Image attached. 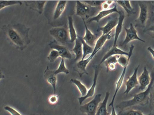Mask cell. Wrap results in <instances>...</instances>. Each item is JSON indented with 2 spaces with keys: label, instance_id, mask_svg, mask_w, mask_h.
Returning <instances> with one entry per match:
<instances>
[{
  "label": "cell",
  "instance_id": "4dcf8cb0",
  "mask_svg": "<svg viewBox=\"0 0 154 115\" xmlns=\"http://www.w3.org/2000/svg\"><path fill=\"white\" fill-rule=\"evenodd\" d=\"M22 2L20 1H0V10H1L4 8L11 6L22 4Z\"/></svg>",
  "mask_w": 154,
  "mask_h": 115
},
{
  "label": "cell",
  "instance_id": "d4e9b609",
  "mask_svg": "<svg viewBox=\"0 0 154 115\" xmlns=\"http://www.w3.org/2000/svg\"><path fill=\"white\" fill-rule=\"evenodd\" d=\"M115 1L125 10L128 16L135 13L134 11V9L131 6L130 1Z\"/></svg>",
  "mask_w": 154,
  "mask_h": 115
},
{
  "label": "cell",
  "instance_id": "4fadbf2b",
  "mask_svg": "<svg viewBox=\"0 0 154 115\" xmlns=\"http://www.w3.org/2000/svg\"><path fill=\"white\" fill-rule=\"evenodd\" d=\"M46 1H25L26 5L31 9L41 14L43 11Z\"/></svg>",
  "mask_w": 154,
  "mask_h": 115
},
{
  "label": "cell",
  "instance_id": "9c48e42d",
  "mask_svg": "<svg viewBox=\"0 0 154 115\" xmlns=\"http://www.w3.org/2000/svg\"><path fill=\"white\" fill-rule=\"evenodd\" d=\"M48 45L51 49H54L57 51L61 58L71 59L72 55L71 53L64 45L59 43L55 40L50 42Z\"/></svg>",
  "mask_w": 154,
  "mask_h": 115
},
{
  "label": "cell",
  "instance_id": "d590c367",
  "mask_svg": "<svg viewBox=\"0 0 154 115\" xmlns=\"http://www.w3.org/2000/svg\"><path fill=\"white\" fill-rule=\"evenodd\" d=\"M115 1H105L102 4L101 6L103 10L109 9L108 7L115 2Z\"/></svg>",
  "mask_w": 154,
  "mask_h": 115
},
{
  "label": "cell",
  "instance_id": "3957f363",
  "mask_svg": "<svg viewBox=\"0 0 154 115\" xmlns=\"http://www.w3.org/2000/svg\"><path fill=\"white\" fill-rule=\"evenodd\" d=\"M140 8L138 18L135 21V27L144 28L146 27L147 22L152 16L154 12V6L150 1H138Z\"/></svg>",
  "mask_w": 154,
  "mask_h": 115
},
{
  "label": "cell",
  "instance_id": "7a4b0ae2",
  "mask_svg": "<svg viewBox=\"0 0 154 115\" xmlns=\"http://www.w3.org/2000/svg\"><path fill=\"white\" fill-rule=\"evenodd\" d=\"M150 75L151 81L146 90L134 94L130 99L121 102L116 105V108L122 110L134 106H144L147 104L149 102L151 89L154 82V66Z\"/></svg>",
  "mask_w": 154,
  "mask_h": 115
},
{
  "label": "cell",
  "instance_id": "277c9868",
  "mask_svg": "<svg viewBox=\"0 0 154 115\" xmlns=\"http://www.w3.org/2000/svg\"><path fill=\"white\" fill-rule=\"evenodd\" d=\"M49 33L56 41L64 45L70 42L68 29L64 26L54 27L49 30Z\"/></svg>",
  "mask_w": 154,
  "mask_h": 115
},
{
  "label": "cell",
  "instance_id": "836d02e7",
  "mask_svg": "<svg viewBox=\"0 0 154 115\" xmlns=\"http://www.w3.org/2000/svg\"><path fill=\"white\" fill-rule=\"evenodd\" d=\"M149 102L150 111H152L154 109V82L150 92Z\"/></svg>",
  "mask_w": 154,
  "mask_h": 115
},
{
  "label": "cell",
  "instance_id": "d6986e66",
  "mask_svg": "<svg viewBox=\"0 0 154 115\" xmlns=\"http://www.w3.org/2000/svg\"><path fill=\"white\" fill-rule=\"evenodd\" d=\"M67 3L66 1H57L53 15V19H58L64 11Z\"/></svg>",
  "mask_w": 154,
  "mask_h": 115
},
{
  "label": "cell",
  "instance_id": "f1b7e54d",
  "mask_svg": "<svg viewBox=\"0 0 154 115\" xmlns=\"http://www.w3.org/2000/svg\"><path fill=\"white\" fill-rule=\"evenodd\" d=\"M82 44L83 57L82 60L85 59L87 56L91 55L93 52L94 47L88 44L81 37Z\"/></svg>",
  "mask_w": 154,
  "mask_h": 115
},
{
  "label": "cell",
  "instance_id": "484cf974",
  "mask_svg": "<svg viewBox=\"0 0 154 115\" xmlns=\"http://www.w3.org/2000/svg\"><path fill=\"white\" fill-rule=\"evenodd\" d=\"M70 82L77 86L81 94V96H84L87 94L88 90L86 86L80 80L72 78L70 79Z\"/></svg>",
  "mask_w": 154,
  "mask_h": 115
},
{
  "label": "cell",
  "instance_id": "d6a6232c",
  "mask_svg": "<svg viewBox=\"0 0 154 115\" xmlns=\"http://www.w3.org/2000/svg\"><path fill=\"white\" fill-rule=\"evenodd\" d=\"M82 1L89 6L92 7L101 6L102 4L105 1Z\"/></svg>",
  "mask_w": 154,
  "mask_h": 115
},
{
  "label": "cell",
  "instance_id": "8fae6325",
  "mask_svg": "<svg viewBox=\"0 0 154 115\" xmlns=\"http://www.w3.org/2000/svg\"><path fill=\"white\" fill-rule=\"evenodd\" d=\"M138 79L139 85V89L142 91H144L148 87L151 81L150 74L146 66L144 67L142 72Z\"/></svg>",
  "mask_w": 154,
  "mask_h": 115
},
{
  "label": "cell",
  "instance_id": "ba28073f",
  "mask_svg": "<svg viewBox=\"0 0 154 115\" xmlns=\"http://www.w3.org/2000/svg\"><path fill=\"white\" fill-rule=\"evenodd\" d=\"M126 32L125 37L121 46H125L128 43L134 40H138L145 43V40L140 38L137 33V31L132 23H130V27L127 28L125 27Z\"/></svg>",
  "mask_w": 154,
  "mask_h": 115
},
{
  "label": "cell",
  "instance_id": "ac0fdd59",
  "mask_svg": "<svg viewBox=\"0 0 154 115\" xmlns=\"http://www.w3.org/2000/svg\"><path fill=\"white\" fill-rule=\"evenodd\" d=\"M128 53L122 50L116 46L112 47L104 56L98 65H100L106 60L112 56L116 55H125L128 56Z\"/></svg>",
  "mask_w": 154,
  "mask_h": 115
},
{
  "label": "cell",
  "instance_id": "7c38bea8",
  "mask_svg": "<svg viewBox=\"0 0 154 115\" xmlns=\"http://www.w3.org/2000/svg\"><path fill=\"white\" fill-rule=\"evenodd\" d=\"M90 9L89 6L82 1H77L76 4L75 13L77 15L84 18L89 16Z\"/></svg>",
  "mask_w": 154,
  "mask_h": 115
},
{
  "label": "cell",
  "instance_id": "83f0119b",
  "mask_svg": "<svg viewBox=\"0 0 154 115\" xmlns=\"http://www.w3.org/2000/svg\"><path fill=\"white\" fill-rule=\"evenodd\" d=\"M143 32L154 38V13Z\"/></svg>",
  "mask_w": 154,
  "mask_h": 115
},
{
  "label": "cell",
  "instance_id": "9a60e30c",
  "mask_svg": "<svg viewBox=\"0 0 154 115\" xmlns=\"http://www.w3.org/2000/svg\"><path fill=\"white\" fill-rule=\"evenodd\" d=\"M82 19L84 23L85 32L84 36L82 38L88 44L94 47L97 39V35L93 33L88 29L84 19Z\"/></svg>",
  "mask_w": 154,
  "mask_h": 115
},
{
  "label": "cell",
  "instance_id": "6da1fadb",
  "mask_svg": "<svg viewBox=\"0 0 154 115\" xmlns=\"http://www.w3.org/2000/svg\"><path fill=\"white\" fill-rule=\"evenodd\" d=\"M2 30L10 43L17 49L23 50L30 41L29 32L30 28L20 23L2 26Z\"/></svg>",
  "mask_w": 154,
  "mask_h": 115
},
{
  "label": "cell",
  "instance_id": "603a6c76",
  "mask_svg": "<svg viewBox=\"0 0 154 115\" xmlns=\"http://www.w3.org/2000/svg\"><path fill=\"white\" fill-rule=\"evenodd\" d=\"M44 73L45 75H45V76H47V81L52 87L54 90V94L56 95V85L57 82L56 76L53 74V71L49 70L48 67H47Z\"/></svg>",
  "mask_w": 154,
  "mask_h": 115
},
{
  "label": "cell",
  "instance_id": "5b68a950",
  "mask_svg": "<svg viewBox=\"0 0 154 115\" xmlns=\"http://www.w3.org/2000/svg\"><path fill=\"white\" fill-rule=\"evenodd\" d=\"M101 95L100 93L97 94L90 101L81 105L79 108L80 111L87 115H95L101 102Z\"/></svg>",
  "mask_w": 154,
  "mask_h": 115
},
{
  "label": "cell",
  "instance_id": "44dd1931",
  "mask_svg": "<svg viewBox=\"0 0 154 115\" xmlns=\"http://www.w3.org/2000/svg\"><path fill=\"white\" fill-rule=\"evenodd\" d=\"M68 21L69 41L71 42L72 43L75 41L77 38L78 36L74 26L73 20L72 15H69L68 16Z\"/></svg>",
  "mask_w": 154,
  "mask_h": 115
},
{
  "label": "cell",
  "instance_id": "ffe728a7",
  "mask_svg": "<svg viewBox=\"0 0 154 115\" xmlns=\"http://www.w3.org/2000/svg\"><path fill=\"white\" fill-rule=\"evenodd\" d=\"M109 95V91L106 92L104 98L100 104L95 115H109L107 109V104Z\"/></svg>",
  "mask_w": 154,
  "mask_h": 115
},
{
  "label": "cell",
  "instance_id": "e575fe53",
  "mask_svg": "<svg viewBox=\"0 0 154 115\" xmlns=\"http://www.w3.org/2000/svg\"><path fill=\"white\" fill-rule=\"evenodd\" d=\"M4 109L11 115H22L15 109L9 106H6L4 107Z\"/></svg>",
  "mask_w": 154,
  "mask_h": 115
},
{
  "label": "cell",
  "instance_id": "2e32d148",
  "mask_svg": "<svg viewBox=\"0 0 154 115\" xmlns=\"http://www.w3.org/2000/svg\"><path fill=\"white\" fill-rule=\"evenodd\" d=\"M119 11L117 9L116 5H115L112 8L108 9L102 10L100 11L96 16L88 19L87 22H90L93 21L99 22L102 18L106 16L109 14L116 12L118 13Z\"/></svg>",
  "mask_w": 154,
  "mask_h": 115
},
{
  "label": "cell",
  "instance_id": "f35d334b",
  "mask_svg": "<svg viewBox=\"0 0 154 115\" xmlns=\"http://www.w3.org/2000/svg\"><path fill=\"white\" fill-rule=\"evenodd\" d=\"M111 107L112 110L110 115H118L116 114L114 105L112 106Z\"/></svg>",
  "mask_w": 154,
  "mask_h": 115
},
{
  "label": "cell",
  "instance_id": "52a82bcc",
  "mask_svg": "<svg viewBox=\"0 0 154 115\" xmlns=\"http://www.w3.org/2000/svg\"><path fill=\"white\" fill-rule=\"evenodd\" d=\"M139 67L140 65H138L136 67L132 75L124 81L126 88L124 94H125L126 96L132 89L139 85L137 72Z\"/></svg>",
  "mask_w": 154,
  "mask_h": 115
},
{
  "label": "cell",
  "instance_id": "4316f807",
  "mask_svg": "<svg viewBox=\"0 0 154 115\" xmlns=\"http://www.w3.org/2000/svg\"><path fill=\"white\" fill-rule=\"evenodd\" d=\"M118 115H152V112L147 114H144L142 112L139 110H134L130 108H128L122 110L119 112Z\"/></svg>",
  "mask_w": 154,
  "mask_h": 115
},
{
  "label": "cell",
  "instance_id": "8992f818",
  "mask_svg": "<svg viewBox=\"0 0 154 115\" xmlns=\"http://www.w3.org/2000/svg\"><path fill=\"white\" fill-rule=\"evenodd\" d=\"M94 70V74L93 82L91 87L88 90L87 94L84 96H81L78 98L79 103L81 105L83 102L86 99L92 97L94 94L97 85L98 76L100 71V65H94L93 66Z\"/></svg>",
  "mask_w": 154,
  "mask_h": 115
},
{
  "label": "cell",
  "instance_id": "5bb4252c",
  "mask_svg": "<svg viewBox=\"0 0 154 115\" xmlns=\"http://www.w3.org/2000/svg\"><path fill=\"white\" fill-rule=\"evenodd\" d=\"M118 21L115 28L114 39L112 47L116 46L119 36L122 31L123 23L125 18V13L122 10L119 11Z\"/></svg>",
  "mask_w": 154,
  "mask_h": 115
},
{
  "label": "cell",
  "instance_id": "30bf717a",
  "mask_svg": "<svg viewBox=\"0 0 154 115\" xmlns=\"http://www.w3.org/2000/svg\"><path fill=\"white\" fill-rule=\"evenodd\" d=\"M111 32H110L104 35L102 34L97 39L94 47L93 52L87 58V60L88 62H90L91 60L97 53L101 49L106 41L111 38L110 33Z\"/></svg>",
  "mask_w": 154,
  "mask_h": 115
},
{
  "label": "cell",
  "instance_id": "74e56055",
  "mask_svg": "<svg viewBox=\"0 0 154 115\" xmlns=\"http://www.w3.org/2000/svg\"><path fill=\"white\" fill-rule=\"evenodd\" d=\"M147 50L150 52L153 59L154 60V50L150 47H148L147 48Z\"/></svg>",
  "mask_w": 154,
  "mask_h": 115
},
{
  "label": "cell",
  "instance_id": "1f68e13d",
  "mask_svg": "<svg viewBox=\"0 0 154 115\" xmlns=\"http://www.w3.org/2000/svg\"><path fill=\"white\" fill-rule=\"evenodd\" d=\"M59 57H60V55L57 51L54 49H51L49 53L47 58L50 62H53Z\"/></svg>",
  "mask_w": 154,
  "mask_h": 115
},
{
  "label": "cell",
  "instance_id": "7402d4cb",
  "mask_svg": "<svg viewBox=\"0 0 154 115\" xmlns=\"http://www.w3.org/2000/svg\"><path fill=\"white\" fill-rule=\"evenodd\" d=\"M118 21V19L114 18L109 20L104 26L98 28L99 30L103 32L102 35L106 34L111 32L112 30L116 26Z\"/></svg>",
  "mask_w": 154,
  "mask_h": 115
},
{
  "label": "cell",
  "instance_id": "8d00e7d4",
  "mask_svg": "<svg viewBox=\"0 0 154 115\" xmlns=\"http://www.w3.org/2000/svg\"><path fill=\"white\" fill-rule=\"evenodd\" d=\"M58 97L56 95H52L49 98L48 101L51 104H54L56 103L58 100Z\"/></svg>",
  "mask_w": 154,
  "mask_h": 115
},
{
  "label": "cell",
  "instance_id": "f546056e",
  "mask_svg": "<svg viewBox=\"0 0 154 115\" xmlns=\"http://www.w3.org/2000/svg\"><path fill=\"white\" fill-rule=\"evenodd\" d=\"M64 59L61 58V61L58 68L56 70L53 71L54 75L56 76L60 73H64L66 74H68L69 73V70L66 66Z\"/></svg>",
  "mask_w": 154,
  "mask_h": 115
},
{
  "label": "cell",
  "instance_id": "cb8c5ba5",
  "mask_svg": "<svg viewBox=\"0 0 154 115\" xmlns=\"http://www.w3.org/2000/svg\"><path fill=\"white\" fill-rule=\"evenodd\" d=\"M118 55L112 56L106 60L104 62L106 68V71H113L116 69V64L117 63Z\"/></svg>",
  "mask_w": 154,
  "mask_h": 115
},
{
  "label": "cell",
  "instance_id": "e0dca14e",
  "mask_svg": "<svg viewBox=\"0 0 154 115\" xmlns=\"http://www.w3.org/2000/svg\"><path fill=\"white\" fill-rule=\"evenodd\" d=\"M75 42L74 46L72 50L75 55V61L78 62L82 60L83 57L82 44L81 37L78 36Z\"/></svg>",
  "mask_w": 154,
  "mask_h": 115
}]
</instances>
